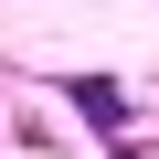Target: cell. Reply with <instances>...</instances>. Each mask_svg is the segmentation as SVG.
I'll return each mask as SVG.
<instances>
[{
    "mask_svg": "<svg viewBox=\"0 0 159 159\" xmlns=\"http://www.w3.org/2000/svg\"><path fill=\"white\" fill-rule=\"evenodd\" d=\"M74 106H85V117H96L106 138H127V96L106 85V74H85V85H74Z\"/></svg>",
    "mask_w": 159,
    "mask_h": 159,
    "instance_id": "6da1fadb",
    "label": "cell"
}]
</instances>
